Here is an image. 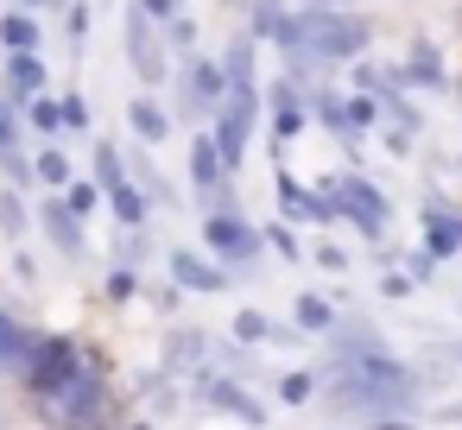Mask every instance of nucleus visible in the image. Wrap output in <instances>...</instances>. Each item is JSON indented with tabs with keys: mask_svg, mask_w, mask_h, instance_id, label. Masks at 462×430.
Returning a JSON list of instances; mask_svg holds the SVG:
<instances>
[{
	"mask_svg": "<svg viewBox=\"0 0 462 430\" xmlns=\"http://www.w3.org/2000/svg\"><path fill=\"white\" fill-rule=\"evenodd\" d=\"M273 51L285 58V77L317 89L336 70L374 58V20L361 7H291V20H285Z\"/></svg>",
	"mask_w": 462,
	"mask_h": 430,
	"instance_id": "nucleus-1",
	"label": "nucleus"
},
{
	"mask_svg": "<svg viewBox=\"0 0 462 430\" xmlns=\"http://www.w3.org/2000/svg\"><path fill=\"white\" fill-rule=\"evenodd\" d=\"M32 417L51 424V430H115L127 417V405L115 398V373H108V354L89 348V361L45 398H32Z\"/></svg>",
	"mask_w": 462,
	"mask_h": 430,
	"instance_id": "nucleus-2",
	"label": "nucleus"
},
{
	"mask_svg": "<svg viewBox=\"0 0 462 430\" xmlns=\"http://www.w3.org/2000/svg\"><path fill=\"white\" fill-rule=\"evenodd\" d=\"M323 386H329V405L342 417H361V424L424 411V373L411 361H393V367H374V373H323Z\"/></svg>",
	"mask_w": 462,
	"mask_h": 430,
	"instance_id": "nucleus-3",
	"label": "nucleus"
},
{
	"mask_svg": "<svg viewBox=\"0 0 462 430\" xmlns=\"http://www.w3.org/2000/svg\"><path fill=\"white\" fill-rule=\"evenodd\" d=\"M197 234H203V253H216L235 279H241V272L254 279L260 260L273 253V247H266V228H260L241 203H228V209H203V228H197Z\"/></svg>",
	"mask_w": 462,
	"mask_h": 430,
	"instance_id": "nucleus-4",
	"label": "nucleus"
},
{
	"mask_svg": "<svg viewBox=\"0 0 462 430\" xmlns=\"http://www.w3.org/2000/svg\"><path fill=\"white\" fill-rule=\"evenodd\" d=\"M228 96H235V83H228V70H222V58H178V77H171V114L184 121V127H209L222 108H228Z\"/></svg>",
	"mask_w": 462,
	"mask_h": 430,
	"instance_id": "nucleus-5",
	"label": "nucleus"
},
{
	"mask_svg": "<svg viewBox=\"0 0 462 430\" xmlns=\"http://www.w3.org/2000/svg\"><path fill=\"white\" fill-rule=\"evenodd\" d=\"M121 39H127V70L140 77V89H171L178 51L165 45V26L146 7H134V0H127V14H121Z\"/></svg>",
	"mask_w": 462,
	"mask_h": 430,
	"instance_id": "nucleus-6",
	"label": "nucleus"
},
{
	"mask_svg": "<svg viewBox=\"0 0 462 430\" xmlns=\"http://www.w3.org/2000/svg\"><path fill=\"white\" fill-rule=\"evenodd\" d=\"M329 190H336V209H342V222L361 234V241H386V228H393V197L367 178V171H336V178H323Z\"/></svg>",
	"mask_w": 462,
	"mask_h": 430,
	"instance_id": "nucleus-7",
	"label": "nucleus"
},
{
	"mask_svg": "<svg viewBox=\"0 0 462 430\" xmlns=\"http://www.w3.org/2000/svg\"><path fill=\"white\" fill-rule=\"evenodd\" d=\"M83 361H89V342H83V335L45 329L39 348H32V361H26V373H20V392H26V398H45V392H58Z\"/></svg>",
	"mask_w": 462,
	"mask_h": 430,
	"instance_id": "nucleus-8",
	"label": "nucleus"
},
{
	"mask_svg": "<svg viewBox=\"0 0 462 430\" xmlns=\"http://www.w3.org/2000/svg\"><path fill=\"white\" fill-rule=\"evenodd\" d=\"M184 184H190V197L209 203V209L241 203V197H235V171H228V159H222V146H216L209 127H190V146H184Z\"/></svg>",
	"mask_w": 462,
	"mask_h": 430,
	"instance_id": "nucleus-9",
	"label": "nucleus"
},
{
	"mask_svg": "<svg viewBox=\"0 0 462 430\" xmlns=\"http://www.w3.org/2000/svg\"><path fill=\"white\" fill-rule=\"evenodd\" d=\"M260 114H266V89H235V96H228V108L209 121V133H216V146H222V159H228V171H235V178L247 171V140H254Z\"/></svg>",
	"mask_w": 462,
	"mask_h": 430,
	"instance_id": "nucleus-10",
	"label": "nucleus"
},
{
	"mask_svg": "<svg viewBox=\"0 0 462 430\" xmlns=\"http://www.w3.org/2000/svg\"><path fill=\"white\" fill-rule=\"evenodd\" d=\"M273 197H279V222H291V228H336L342 222L336 190L329 184H298L285 165L273 171Z\"/></svg>",
	"mask_w": 462,
	"mask_h": 430,
	"instance_id": "nucleus-11",
	"label": "nucleus"
},
{
	"mask_svg": "<svg viewBox=\"0 0 462 430\" xmlns=\"http://www.w3.org/2000/svg\"><path fill=\"white\" fill-rule=\"evenodd\" d=\"M89 222L70 209V197L64 190H39V234H45V247L58 253V260H89V234H83Z\"/></svg>",
	"mask_w": 462,
	"mask_h": 430,
	"instance_id": "nucleus-12",
	"label": "nucleus"
},
{
	"mask_svg": "<svg viewBox=\"0 0 462 430\" xmlns=\"http://www.w3.org/2000/svg\"><path fill=\"white\" fill-rule=\"evenodd\" d=\"M190 392H197L203 405H216L222 417L247 424V430H266V424H273V411H266V405H260V398H254L235 373H197V380H190Z\"/></svg>",
	"mask_w": 462,
	"mask_h": 430,
	"instance_id": "nucleus-13",
	"label": "nucleus"
},
{
	"mask_svg": "<svg viewBox=\"0 0 462 430\" xmlns=\"http://www.w3.org/2000/svg\"><path fill=\"white\" fill-rule=\"evenodd\" d=\"M165 279H178L190 297H222V291H235V272H228L216 253H197V247H165Z\"/></svg>",
	"mask_w": 462,
	"mask_h": 430,
	"instance_id": "nucleus-14",
	"label": "nucleus"
},
{
	"mask_svg": "<svg viewBox=\"0 0 462 430\" xmlns=\"http://www.w3.org/2000/svg\"><path fill=\"white\" fill-rule=\"evenodd\" d=\"M0 96L7 102H39L51 96V58L45 51H7V70H0Z\"/></svg>",
	"mask_w": 462,
	"mask_h": 430,
	"instance_id": "nucleus-15",
	"label": "nucleus"
},
{
	"mask_svg": "<svg viewBox=\"0 0 462 430\" xmlns=\"http://www.w3.org/2000/svg\"><path fill=\"white\" fill-rule=\"evenodd\" d=\"M393 77H399L405 89H456V83H449V64H443V51H437V39H411L405 58H393Z\"/></svg>",
	"mask_w": 462,
	"mask_h": 430,
	"instance_id": "nucleus-16",
	"label": "nucleus"
},
{
	"mask_svg": "<svg viewBox=\"0 0 462 430\" xmlns=\"http://www.w3.org/2000/svg\"><path fill=\"white\" fill-rule=\"evenodd\" d=\"M171 127H178V114H171V102H165L159 89H140V96L127 102V133H134L140 146L159 152V146L171 140Z\"/></svg>",
	"mask_w": 462,
	"mask_h": 430,
	"instance_id": "nucleus-17",
	"label": "nucleus"
},
{
	"mask_svg": "<svg viewBox=\"0 0 462 430\" xmlns=\"http://www.w3.org/2000/svg\"><path fill=\"white\" fill-rule=\"evenodd\" d=\"M159 361H165V373H178V380L190 373V380H197V373H203V361H216V342H209L203 329H190V323H171V329H165Z\"/></svg>",
	"mask_w": 462,
	"mask_h": 430,
	"instance_id": "nucleus-18",
	"label": "nucleus"
},
{
	"mask_svg": "<svg viewBox=\"0 0 462 430\" xmlns=\"http://www.w3.org/2000/svg\"><path fill=\"white\" fill-rule=\"evenodd\" d=\"M39 335H45V329H32L14 304H0V380H20V373H26Z\"/></svg>",
	"mask_w": 462,
	"mask_h": 430,
	"instance_id": "nucleus-19",
	"label": "nucleus"
},
{
	"mask_svg": "<svg viewBox=\"0 0 462 430\" xmlns=\"http://www.w3.org/2000/svg\"><path fill=\"white\" fill-rule=\"evenodd\" d=\"M260 51H266V45H260L247 26L222 45V70H228V83H235V89H266V83H260Z\"/></svg>",
	"mask_w": 462,
	"mask_h": 430,
	"instance_id": "nucleus-20",
	"label": "nucleus"
},
{
	"mask_svg": "<svg viewBox=\"0 0 462 430\" xmlns=\"http://www.w3.org/2000/svg\"><path fill=\"white\" fill-rule=\"evenodd\" d=\"M32 165H39V190H70L83 171H77V152L64 140H32Z\"/></svg>",
	"mask_w": 462,
	"mask_h": 430,
	"instance_id": "nucleus-21",
	"label": "nucleus"
},
{
	"mask_svg": "<svg viewBox=\"0 0 462 430\" xmlns=\"http://www.w3.org/2000/svg\"><path fill=\"white\" fill-rule=\"evenodd\" d=\"M336 323H342V304H336V297H323V291H298V297H291V329H298V335H323V342H329Z\"/></svg>",
	"mask_w": 462,
	"mask_h": 430,
	"instance_id": "nucleus-22",
	"label": "nucleus"
},
{
	"mask_svg": "<svg viewBox=\"0 0 462 430\" xmlns=\"http://www.w3.org/2000/svg\"><path fill=\"white\" fill-rule=\"evenodd\" d=\"M32 228H39V203H26L20 184H0V241H7V247H26Z\"/></svg>",
	"mask_w": 462,
	"mask_h": 430,
	"instance_id": "nucleus-23",
	"label": "nucleus"
},
{
	"mask_svg": "<svg viewBox=\"0 0 462 430\" xmlns=\"http://www.w3.org/2000/svg\"><path fill=\"white\" fill-rule=\"evenodd\" d=\"M418 222H424V247L437 253V260H462V209H418Z\"/></svg>",
	"mask_w": 462,
	"mask_h": 430,
	"instance_id": "nucleus-24",
	"label": "nucleus"
},
{
	"mask_svg": "<svg viewBox=\"0 0 462 430\" xmlns=\"http://www.w3.org/2000/svg\"><path fill=\"white\" fill-rule=\"evenodd\" d=\"M152 209H159V203H152V190H146V184H134V178H127L121 190H108V215H115L121 228H152Z\"/></svg>",
	"mask_w": 462,
	"mask_h": 430,
	"instance_id": "nucleus-25",
	"label": "nucleus"
},
{
	"mask_svg": "<svg viewBox=\"0 0 462 430\" xmlns=\"http://www.w3.org/2000/svg\"><path fill=\"white\" fill-rule=\"evenodd\" d=\"M0 51H45V20L26 7L0 14Z\"/></svg>",
	"mask_w": 462,
	"mask_h": 430,
	"instance_id": "nucleus-26",
	"label": "nucleus"
},
{
	"mask_svg": "<svg viewBox=\"0 0 462 430\" xmlns=\"http://www.w3.org/2000/svg\"><path fill=\"white\" fill-rule=\"evenodd\" d=\"M380 114H386V127H405V133H424V108L411 102V89L393 77L386 89H380Z\"/></svg>",
	"mask_w": 462,
	"mask_h": 430,
	"instance_id": "nucleus-27",
	"label": "nucleus"
},
{
	"mask_svg": "<svg viewBox=\"0 0 462 430\" xmlns=\"http://www.w3.org/2000/svg\"><path fill=\"white\" fill-rule=\"evenodd\" d=\"M89 178H96L102 190H121V184L134 178V165H127V152H121L115 140H102V133H96V152H89Z\"/></svg>",
	"mask_w": 462,
	"mask_h": 430,
	"instance_id": "nucleus-28",
	"label": "nucleus"
},
{
	"mask_svg": "<svg viewBox=\"0 0 462 430\" xmlns=\"http://www.w3.org/2000/svg\"><path fill=\"white\" fill-rule=\"evenodd\" d=\"M26 127H32V140H64V133H70V127H64V89L26 102Z\"/></svg>",
	"mask_w": 462,
	"mask_h": 430,
	"instance_id": "nucleus-29",
	"label": "nucleus"
},
{
	"mask_svg": "<svg viewBox=\"0 0 462 430\" xmlns=\"http://www.w3.org/2000/svg\"><path fill=\"white\" fill-rule=\"evenodd\" d=\"M285 20H291V0H247V32L260 45H279Z\"/></svg>",
	"mask_w": 462,
	"mask_h": 430,
	"instance_id": "nucleus-30",
	"label": "nucleus"
},
{
	"mask_svg": "<svg viewBox=\"0 0 462 430\" xmlns=\"http://www.w3.org/2000/svg\"><path fill=\"white\" fill-rule=\"evenodd\" d=\"M146 260H165L159 241H152V228H121L115 234V266H146Z\"/></svg>",
	"mask_w": 462,
	"mask_h": 430,
	"instance_id": "nucleus-31",
	"label": "nucleus"
},
{
	"mask_svg": "<svg viewBox=\"0 0 462 430\" xmlns=\"http://www.w3.org/2000/svg\"><path fill=\"white\" fill-rule=\"evenodd\" d=\"M285 335H298V329H279V323H266L260 310H241V316H235V342H247V348H254V342H285Z\"/></svg>",
	"mask_w": 462,
	"mask_h": 430,
	"instance_id": "nucleus-32",
	"label": "nucleus"
},
{
	"mask_svg": "<svg viewBox=\"0 0 462 430\" xmlns=\"http://www.w3.org/2000/svg\"><path fill=\"white\" fill-rule=\"evenodd\" d=\"M64 197H70V209H77V215H83V222H96V215H102V209H108V190H102V184H96V178H77V184H70V190H64Z\"/></svg>",
	"mask_w": 462,
	"mask_h": 430,
	"instance_id": "nucleus-33",
	"label": "nucleus"
},
{
	"mask_svg": "<svg viewBox=\"0 0 462 430\" xmlns=\"http://www.w3.org/2000/svg\"><path fill=\"white\" fill-rule=\"evenodd\" d=\"M140 392L152 398V417H178V373H165V367H159Z\"/></svg>",
	"mask_w": 462,
	"mask_h": 430,
	"instance_id": "nucleus-34",
	"label": "nucleus"
},
{
	"mask_svg": "<svg viewBox=\"0 0 462 430\" xmlns=\"http://www.w3.org/2000/svg\"><path fill=\"white\" fill-rule=\"evenodd\" d=\"M64 127L70 133H96V102L83 89H64Z\"/></svg>",
	"mask_w": 462,
	"mask_h": 430,
	"instance_id": "nucleus-35",
	"label": "nucleus"
},
{
	"mask_svg": "<svg viewBox=\"0 0 462 430\" xmlns=\"http://www.w3.org/2000/svg\"><path fill=\"white\" fill-rule=\"evenodd\" d=\"M102 297H108V304H134V297H140V266H115V272L102 279Z\"/></svg>",
	"mask_w": 462,
	"mask_h": 430,
	"instance_id": "nucleus-36",
	"label": "nucleus"
},
{
	"mask_svg": "<svg viewBox=\"0 0 462 430\" xmlns=\"http://www.w3.org/2000/svg\"><path fill=\"white\" fill-rule=\"evenodd\" d=\"M317 386H323V373H298V367H291V373H279V405H291V411H298Z\"/></svg>",
	"mask_w": 462,
	"mask_h": 430,
	"instance_id": "nucleus-37",
	"label": "nucleus"
},
{
	"mask_svg": "<svg viewBox=\"0 0 462 430\" xmlns=\"http://www.w3.org/2000/svg\"><path fill=\"white\" fill-rule=\"evenodd\" d=\"M89 20H96V7H89V0H70V7H64V32H70V51H83V45H89Z\"/></svg>",
	"mask_w": 462,
	"mask_h": 430,
	"instance_id": "nucleus-38",
	"label": "nucleus"
},
{
	"mask_svg": "<svg viewBox=\"0 0 462 430\" xmlns=\"http://www.w3.org/2000/svg\"><path fill=\"white\" fill-rule=\"evenodd\" d=\"M266 247H273V260H304V247H298V234H291V222H266Z\"/></svg>",
	"mask_w": 462,
	"mask_h": 430,
	"instance_id": "nucleus-39",
	"label": "nucleus"
},
{
	"mask_svg": "<svg viewBox=\"0 0 462 430\" xmlns=\"http://www.w3.org/2000/svg\"><path fill=\"white\" fill-rule=\"evenodd\" d=\"M165 45H171L178 58H190V51H197V20H190V14H178V20L165 26Z\"/></svg>",
	"mask_w": 462,
	"mask_h": 430,
	"instance_id": "nucleus-40",
	"label": "nucleus"
},
{
	"mask_svg": "<svg viewBox=\"0 0 462 430\" xmlns=\"http://www.w3.org/2000/svg\"><path fill=\"white\" fill-rule=\"evenodd\" d=\"M437 266H443V260H437V253H430V247H424V241H418V247H411V253H405V272H411V279H418V285H430V279H437Z\"/></svg>",
	"mask_w": 462,
	"mask_h": 430,
	"instance_id": "nucleus-41",
	"label": "nucleus"
},
{
	"mask_svg": "<svg viewBox=\"0 0 462 430\" xmlns=\"http://www.w3.org/2000/svg\"><path fill=\"white\" fill-rule=\"evenodd\" d=\"M411 285H418L411 272H399V266H380V297H386V304H399V297H411Z\"/></svg>",
	"mask_w": 462,
	"mask_h": 430,
	"instance_id": "nucleus-42",
	"label": "nucleus"
},
{
	"mask_svg": "<svg viewBox=\"0 0 462 430\" xmlns=\"http://www.w3.org/2000/svg\"><path fill=\"white\" fill-rule=\"evenodd\" d=\"M184 297H190V291H184V285H178V279H165V285H159V291H152V310H159V316H171V323H178V304H184Z\"/></svg>",
	"mask_w": 462,
	"mask_h": 430,
	"instance_id": "nucleus-43",
	"label": "nucleus"
},
{
	"mask_svg": "<svg viewBox=\"0 0 462 430\" xmlns=\"http://www.w3.org/2000/svg\"><path fill=\"white\" fill-rule=\"evenodd\" d=\"M310 260H317V266H323V272H336V279H342V272H348V266H355V260H348V247H336V241H323V247H317V253H310Z\"/></svg>",
	"mask_w": 462,
	"mask_h": 430,
	"instance_id": "nucleus-44",
	"label": "nucleus"
},
{
	"mask_svg": "<svg viewBox=\"0 0 462 430\" xmlns=\"http://www.w3.org/2000/svg\"><path fill=\"white\" fill-rule=\"evenodd\" d=\"M380 140H386L393 159H411V146H418V133H405V127H380Z\"/></svg>",
	"mask_w": 462,
	"mask_h": 430,
	"instance_id": "nucleus-45",
	"label": "nucleus"
},
{
	"mask_svg": "<svg viewBox=\"0 0 462 430\" xmlns=\"http://www.w3.org/2000/svg\"><path fill=\"white\" fill-rule=\"evenodd\" d=\"M134 7H146V14H152L159 26H171V20L184 14V0H134Z\"/></svg>",
	"mask_w": 462,
	"mask_h": 430,
	"instance_id": "nucleus-46",
	"label": "nucleus"
},
{
	"mask_svg": "<svg viewBox=\"0 0 462 430\" xmlns=\"http://www.w3.org/2000/svg\"><path fill=\"white\" fill-rule=\"evenodd\" d=\"M7 260H14V279H20V285H39V260H32L26 247H14Z\"/></svg>",
	"mask_w": 462,
	"mask_h": 430,
	"instance_id": "nucleus-47",
	"label": "nucleus"
},
{
	"mask_svg": "<svg viewBox=\"0 0 462 430\" xmlns=\"http://www.w3.org/2000/svg\"><path fill=\"white\" fill-rule=\"evenodd\" d=\"M14 7H26V14H39V20H45V14H64L70 0H14Z\"/></svg>",
	"mask_w": 462,
	"mask_h": 430,
	"instance_id": "nucleus-48",
	"label": "nucleus"
},
{
	"mask_svg": "<svg viewBox=\"0 0 462 430\" xmlns=\"http://www.w3.org/2000/svg\"><path fill=\"white\" fill-rule=\"evenodd\" d=\"M367 430H418V417H374Z\"/></svg>",
	"mask_w": 462,
	"mask_h": 430,
	"instance_id": "nucleus-49",
	"label": "nucleus"
},
{
	"mask_svg": "<svg viewBox=\"0 0 462 430\" xmlns=\"http://www.w3.org/2000/svg\"><path fill=\"white\" fill-rule=\"evenodd\" d=\"M430 417H437V424H462V398H449V405H443V411H430Z\"/></svg>",
	"mask_w": 462,
	"mask_h": 430,
	"instance_id": "nucleus-50",
	"label": "nucleus"
},
{
	"mask_svg": "<svg viewBox=\"0 0 462 430\" xmlns=\"http://www.w3.org/2000/svg\"><path fill=\"white\" fill-rule=\"evenodd\" d=\"M291 7H355V0H291Z\"/></svg>",
	"mask_w": 462,
	"mask_h": 430,
	"instance_id": "nucleus-51",
	"label": "nucleus"
},
{
	"mask_svg": "<svg viewBox=\"0 0 462 430\" xmlns=\"http://www.w3.org/2000/svg\"><path fill=\"white\" fill-rule=\"evenodd\" d=\"M127 430H152V417H127Z\"/></svg>",
	"mask_w": 462,
	"mask_h": 430,
	"instance_id": "nucleus-52",
	"label": "nucleus"
},
{
	"mask_svg": "<svg viewBox=\"0 0 462 430\" xmlns=\"http://www.w3.org/2000/svg\"><path fill=\"white\" fill-rule=\"evenodd\" d=\"M456 96H462V77H456Z\"/></svg>",
	"mask_w": 462,
	"mask_h": 430,
	"instance_id": "nucleus-53",
	"label": "nucleus"
}]
</instances>
